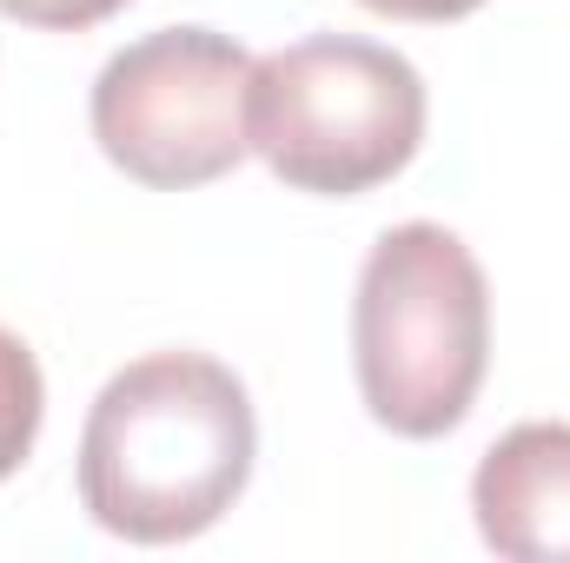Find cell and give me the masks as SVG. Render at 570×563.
<instances>
[{"mask_svg": "<svg viewBox=\"0 0 570 563\" xmlns=\"http://www.w3.org/2000/svg\"><path fill=\"white\" fill-rule=\"evenodd\" d=\"M259 457V418L233 365L153 352L114 372L80 431V504L127 544H186L213 531Z\"/></svg>", "mask_w": 570, "mask_h": 563, "instance_id": "1", "label": "cell"}, {"mask_svg": "<svg viewBox=\"0 0 570 563\" xmlns=\"http://www.w3.org/2000/svg\"><path fill=\"white\" fill-rule=\"evenodd\" d=\"M352 365L392 437H444L471 418L491 365V292L471 246L431 219L392 226L358 273Z\"/></svg>", "mask_w": 570, "mask_h": 563, "instance_id": "2", "label": "cell"}, {"mask_svg": "<svg viewBox=\"0 0 570 563\" xmlns=\"http://www.w3.org/2000/svg\"><path fill=\"white\" fill-rule=\"evenodd\" d=\"M246 134L292 192L358 199L425 146V80L379 40L305 33L253 60Z\"/></svg>", "mask_w": 570, "mask_h": 563, "instance_id": "3", "label": "cell"}, {"mask_svg": "<svg viewBox=\"0 0 570 563\" xmlns=\"http://www.w3.org/2000/svg\"><path fill=\"white\" fill-rule=\"evenodd\" d=\"M253 53L213 27H159L120 47L94 80V140L153 192L226 179L246 152Z\"/></svg>", "mask_w": 570, "mask_h": 563, "instance_id": "4", "label": "cell"}, {"mask_svg": "<svg viewBox=\"0 0 570 563\" xmlns=\"http://www.w3.org/2000/svg\"><path fill=\"white\" fill-rule=\"evenodd\" d=\"M478 537L511 563H570V424H511L471 477Z\"/></svg>", "mask_w": 570, "mask_h": 563, "instance_id": "5", "label": "cell"}, {"mask_svg": "<svg viewBox=\"0 0 570 563\" xmlns=\"http://www.w3.org/2000/svg\"><path fill=\"white\" fill-rule=\"evenodd\" d=\"M40 418H47V378H40L33 352L0 325V477H13L33 457Z\"/></svg>", "mask_w": 570, "mask_h": 563, "instance_id": "6", "label": "cell"}, {"mask_svg": "<svg viewBox=\"0 0 570 563\" xmlns=\"http://www.w3.org/2000/svg\"><path fill=\"white\" fill-rule=\"evenodd\" d=\"M120 7H134V0H0L7 20H20V27H47V33L100 27V20H114Z\"/></svg>", "mask_w": 570, "mask_h": 563, "instance_id": "7", "label": "cell"}, {"mask_svg": "<svg viewBox=\"0 0 570 563\" xmlns=\"http://www.w3.org/2000/svg\"><path fill=\"white\" fill-rule=\"evenodd\" d=\"M358 7H372V13H385V20H464V13H478L484 0H358Z\"/></svg>", "mask_w": 570, "mask_h": 563, "instance_id": "8", "label": "cell"}]
</instances>
